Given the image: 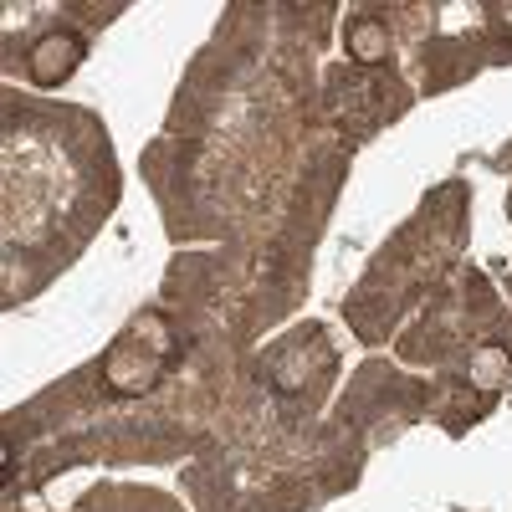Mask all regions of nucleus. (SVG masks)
Listing matches in <instances>:
<instances>
[{
	"mask_svg": "<svg viewBox=\"0 0 512 512\" xmlns=\"http://www.w3.org/2000/svg\"><path fill=\"white\" fill-rule=\"evenodd\" d=\"M169 354H175V333H169V323L154 318V313H144L113 344L103 374H108V384H113L118 395H144V390H154V384H159Z\"/></svg>",
	"mask_w": 512,
	"mask_h": 512,
	"instance_id": "obj_1",
	"label": "nucleus"
},
{
	"mask_svg": "<svg viewBox=\"0 0 512 512\" xmlns=\"http://www.w3.org/2000/svg\"><path fill=\"white\" fill-rule=\"evenodd\" d=\"M82 62V41L77 36H47L41 47L31 52V82H41V88H57V82H67Z\"/></svg>",
	"mask_w": 512,
	"mask_h": 512,
	"instance_id": "obj_2",
	"label": "nucleus"
},
{
	"mask_svg": "<svg viewBox=\"0 0 512 512\" xmlns=\"http://www.w3.org/2000/svg\"><path fill=\"white\" fill-rule=\"evenodd\" d=\"M349 52H354L359 62H379L384 52H390V36H384V26H374V21H359V26L349 31Z\"/></svg>",
	"mask_w": 512,
	"mask_h": 512,
	"instance_id": "obj_3",
	"label": "nucleus"
}]
</instances>
